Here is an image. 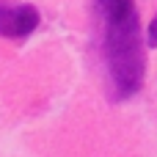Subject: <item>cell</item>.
I'll use <instances>...</instances> for the list:
<instances>
[{
    "label": "cell",
    "instance_id": "6da1fadb",
    "mask_svg": "<svg viewBox=\"0 0 157 157\" xmlns=\"http://www.w3.org/2000/svg\"><path fill=\"white\" fill-rule=\"evenodd\" d=\"M94 14L110 80V99H130L141 91L146 72L135 0H94Z\"/></svg>",
    "mask_w": 157,
    "mask_h": 157
},
{
    "label": "cell",
    "instance_id": "7a4b0ae2",
    "mask_svg": "<svg viewBox=\"0 0 157 157\" xmlns=\"http://www.w3.org/2000/svg\"><path fill=\"white\" fill-rule=\"evenodd\" d=\"M41 17L39 8L30 3H8L0 0V36L6 39H28L36 28H39Z\"/></svg>",
    "mask_w": 157,
    "mask_h": 157
},
{
    "label": "cell",
    "instance_id": "3957f363",
    "mask_svg": "<svg viewBox=\"0 0 157 157\" xmlns=\"http://www.w3.org/2000/svg\"><path fill=\"white\" fill-rule=\"evenodd\" d=\"M146 41H149V47H157V14H155V19H152V25H149V36H146Z\"/></svg>",
    "mask_w": 157,
    "mask_h": 157
}]
</instances>
